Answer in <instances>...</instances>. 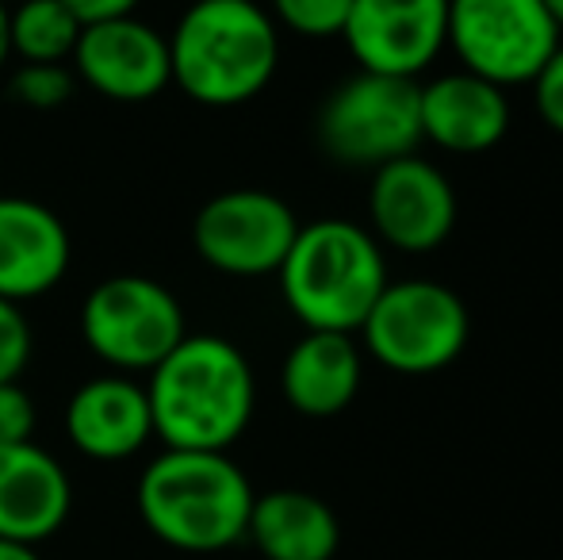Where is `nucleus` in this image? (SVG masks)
<instances>
[{
  "instance_id": "obj_17",
  "label": "nucleus",
  "mask_w": 563,
  "mask_h": 560,
  "mask_svg": "<svg viewBox=\"0 0 563 560\" xmlns=\"http://www.w3.org/2000/svg\"><path fill=\"white\" fill-rule=\"evenodd\" d=\"M364 358L353 334L334 330H307L288 350L280 369L284 399L307 419H330L341 415L361 392Z\"/></svg>"
},
{
  "instance_id": "obj_1",
  "label": "nucleus",
  "mask_w": 563,
  "mask_h": 560,
  "mask_svg": "<svg viewBox=\"0 0 563 560\" xmlns=\"http://www.w3.org/2000/svg\"><path fill=\"white\" fill-rule=\"evenodd\" d=\"M154 438L165 449L227 453L257 407V381L234 342L219 334H185L162 365L150 369Z\"/></svg>"
},
{
  "instance_id": "obj_28",
  "label": "nucleus",
  "mask_w": 563,
  "mask_h": 560,
  "mask_svg": "<svg viewBox=\"0 0 563 560\" xmlns=\"http://www.w3.org/2000/svg\"><path fill=\"white\" fill-rule=\"evenodd\" d=\"M544 4H549V12L556 15V23L563 28V0H544Z\"/></svg>"
},
{
  "instance_id": "obj_18",
  "label": "nucleus",
  "mask_w": 563,
  "mask_h": 560,
  "mask_svg": "<svg viewBox=\"0 0 563 560\" xmlns=\"http://www.w3.org/2000/svg\"><path fill=\"white\" fill-rule=\"evenodd\" d=\"M245 538L265 560H334L341 523L327 499L299 487H276L253 499Z\"/></svg>"
},
{
  "instance_id": "obj_26",
  "label": "nucleus",
  "mask_w": 563,
  "mask_h": 560,
  "mask_svg": "<svg viewBox=\"0 0 563 560\" xmlns=\"http://www.w3.org/2000/svg\"><path fill=\"white\" fill-rule=\"evenodd\" d=\"M12 58V8L0 0V69Z\"/></svg>"
},
{
  "instance_id": "obj_3",
  "label": "nucleus",
  "mask_w": 563,
  "mask_h": 560,
  "mask_svg": "<svg viewBox=\"0 0 563 560\" xmlns=\"http://www.w3.org/2000/svg\"><path fill=\"white\" fill-rule=\"evenodd\" d=\"M173 81L208 108L261 97L280 66V31L253 0H192L169 35Z\"/></svg>"
},
{
  "instance_id": "obj_5",
  "label": "nucleus",
  "mask_w": 563,
  "mask_h": 560,
  "mask_svg": "<svg viewBox=\"0 0 563 560\" xmlns=\"http://www.w3.org/2000/svg\"><path fill=\"white\" fill-rule=\"evenodd\" d=\"M467 307L438 281H399L379 292L361 322L364 350L402 376L449 369L467 345Z\"/></svg>"
},
{
  "instance_id": "obj_13",
  "label": "nucleus",
  "mask_w": 563,
  "mask_h": 560,
  "mask_svg": "<svg viewBox=\"0 0 563 560\" xmlns=\"http://www.w3.org/2000/svg\"><path fill=\"white\" fill-rule=\"evenodd\" d=\"M74 242L58 211L27 196H0V299L27 304L58 288Z\"/></svg>"
},
{
  "instance_id": "obj_6",
  "label": "nucleus",
  "mask_w": 563,
  "mask_h": 560,
  "mask_svg": "<svg viewBox=\"0 0 563 560\" xmlns=\"http://www.w3.org/2000/svg\"><path fill=\"white\" fill-rule=\"evenodd\" d=\"M422 85L410 77L361 74L345 77L319 112V142L334 162L379 169L407 157L422 142Z\"/></svg>"
},
{
  "instance_id": "obj_22",
  "label": "nucleus",
  "mask_w": 563,
  "mask_h": 560,
  "mask_svg": "<svg viewBox=\"0 0 563 560\" xmlns=\"http://www.w3.org/2000/svg\"><path fill=\"white\" fill-rule=\"evenodd\" d=\"M31 361V322L20 304L0 299V384L20 381Z\"/></svg>"
},
{
  "instance_id": "obj_14",
  "label": "nucleus",
  "mask_w": 563,
  "mask_h": 560,
  "mask_svg": "<svg viewBox=\"0 0 563 560\" xmlns=\"http://www.w3.org/2000/svg\"><path fill=\"white\" fill-rule=\"evenodd\" d=\"M74 507L69 472L35 441L0 446V538L38 546L66 526Z\"/></svg>"
},
{
  "instance_id": "obj_15",
  "label": "nucleus",
  "mask_w": 563,
  "mask_h": 560,
  "mask_svg": "<svg viewBox=\"0 0 563 560\" xmlns=\"http://www.w3.org/2000/svg\"><path fill=\"white\" fill-rule=\"evenodd\" d=\"M66 433L89 461H126L154 438L146 388L126 373L92 376L69 396Z\"/></svg>"
},
{
  "instance_id": "obj_19",
  "label": "nucleus",
  "mask_w": 563,
  "mask_h": 560,
  "mask_svg": "<svg viewBox=\"0 0 563 560\" xmlns=\"http://www.w3.org/2000/svg\"><path fill=\"white\" fill-rule=\"evenodd\" d=\"M81 28L62 0H20L12 8V58H20V66H66Z\"/></svg>"
},
{
  "instance_id": "obj_24",
  "label": "nucleus",
  "mask_w": 563,
  "mask_h": 560,
  "mask_svg": "<svg viewBox=\"0 0 563 560\" xmlns=\"http://www.w3.org/2000/svg\"><path fill=\"white\" fill-rule=\"evenodd\" d=\"M529 85H533V100H537L541 120L563 135V43L556 46V54L544 62L541 74H537Z\"/></svg>"
},
{
  "instance_id": "obj_2",
  "label": "nucleus",
  "mask_w": 563,
  "mask_h": 560,
  "mask_svg": "<svg viewBox=\"0 0 563 560\" xmlns=\"http://www.w3.org/2000/svg\"><path fill=\"white\" fill-rule=\"evenodd\" d=\"M134 499L157 541L180 553H223L245 541L257 492L227 453L162 449L142 469Z\"/></svg>"
},
{
  "instance_id": "obj_27",
  "label": "nucleus",
  "mask_w": 563,
  "mask_h": 560,
  "mask_svg": "<svg viewBox=\"0 0 563 560\" xmlns=\"http://www.w3.org/2000/svg\"><path fill=\"white\" fill-rule=\"evenodd\" d=\"M0 560H43V557H38V546H23V541L0 538Z\"/></svg>"
},
{
  "instance_id": "obj_16",
  "label": "nucleus",
  "mask_w": 563,
  "mask_h": 560,
  "mask_svg": "<svg viewBox=\"0 0 563 560\" xmlns=\"http://www.w3.org/2000/svg\"><path fill=\"white\" fill-rule=\"evenodd\" d=\"M418 105H422V139L438 142L452 154H483V150L498 146L510 131L506 89L467 74V69L422 85Z\"/></svg>"
},
{
  "instance_id": "obj_21",
  "label": "nucleus",
  "mask_w": 563,
  "mask_h": 560,
  "mask_svg": "<svg viewBox=\"0 0 563 560\" xmlns=\"http://www.w3.org/2000/svg\"><path fill=\"white\" fill-rule=\"evenodd\" d=\"M77 77L66 66H20L12 77V97L27 108H58L74 97Z\"/></svg>"
},
{
  "instance_id": "obj_23",
  "label": "nucleus",
  "mask_w": 563,
  "mask_h": 560,
  "mask_svg": "<svg viewBox=\"0 0 563 560\" xmlns=\"http://www.w3.org/2000/svg\"><path fill=\"white\" fill-rule=\"evenodd\" d=\"M38 411L31 392L20 381L0 384V446H23L35 441Z\"/></svg>"
},
{
  "instance_id": "obj_20",
  "label": "nucleus",
  "mask_w": 563,
  "mask_h": 560,
  "mask_svg": "<svg viewBox=\"0 0 563 560\" xmlns=\"http://www.w3.org/2000/svg\"><path fill=\"white\" fill-rule=\"evenodd\" d=\"M353 0H273V23L303 39H338Z\"/></svg>"
},
{
  "instance_id": "obj_10",
  "label": "nucleus",
  "mask_w": 563,
  "mask_h": 560,
  "mask_svg": "<svg viewBox=\"0 0 563 560\" xmlns=\"http://www.w3.org/2000/svg\"><path fill=\"white\" fill-rule=\"evenodd\" d=\"M368 211L376 242L402 254H430L456 227V193L438 165L407 154L372 169Z\"/></svg>"
},
{
  "instance_id": "obj_25",
  "label": "nucleus",
  "mask_w": 563,
  "mask_h": 560,
  "mask_svg": "<svg viewBox=\"0 0 563 560\" xmlns=\"http://www.w3.org/2000/svg\"><path fill=\"white\" fill-rule=\"evenodd\" d=\"M62 4L81 23H100V20H119V15H134L139 0H62Z\"/></svg>"
},
{
  "instance_id": "obj_4",
  "label": "nucleus",
  "mask_w": 563,
  "mask_h": 560,
  "mask_svg": "<svg viewBox=\"0 0 563 560\" xmlns=\"http://www.w3.org/2000/svg\"><path fill=\"white\" fill-rule=\"evenodd\" d=\"M276 277L288 311L307 330L353 334L387 288V265L376 234L349 219H319L299 227Z\"/></svg>"
},
{
  "instance_id": "obj_8",
  "label": "nucleus",
  "mask_w": 563,
  "mask_h": 560,
  "mask_svg": "<svg viewBox=\"0 0 563 560\" xmlns=\"http://www.w3.org/2000/svg\"><path fill=\"white\" fill-rule=\"evenodd\" d=\"M560 31L544 0H449V46L467 74L498 89L533 81Z\"/></svg>"
},
{
  "instance_id": "obj_11",
  "label": "nucleus",
  "mask_w": 563,
  "mask_h": 560,
  "mask_svg": "<svg viewBox=\"0 0 563 560\" xmlns=\"http://www.w3.org/2000/svg\"><path fill=\"white\" fill-rule=\"evenodd\" d=\"M69 62L77 81L119 105H146L173 85L169 35L139 15L85 23Z\"/></svg>"
},
{
  "instance_id": "obj_9",
  "label": "nucleus",
  "mask_w": 563,
  "mask_h": 560,
  "mask_svg": "<svg viewBox=\"0 0 563 560\" xmlns=\"http://www.w3.org/2000/svg\"><path fill=\"white\" fill-rule=\"evenodd\" d=\"M299 234L296 211L265 188H230L196 211L192 246L223 277H268Z\"/></svg>"
},
{
  "instance_id": "obj_7",
  "label": "nucleus",
  "mask_w": 563,
  "mask_h": 560,
  "mask_svg": "<svg viewBox=\"0 0 563 560\" xmlns=\"http://www.w3.org/2000/svg\"><path fill=\"white\" fill-rule=\"evenodd\" d=\"M188 334L180 299L162 281L115 273L81 304V338L115 373H150Z\"/></svg>"
},
{
  "instance_id": "obj_12",
  "label": "nucleus",
  "mask_w": 563,
  "mask_h": 560,
  "mask_svg": "<svg viewBox=\"0 0 563 560\" xmlns=\"http://www.w3.org/2000/svg\"><path fill=\"white\" fill-rule=\"evenodd\" d=\"M341 39L361 69L415 81L449 46V0H353Z\"/></svg>"
}]
</instances>
